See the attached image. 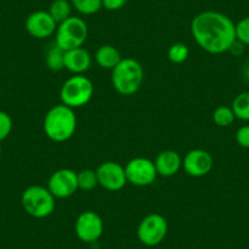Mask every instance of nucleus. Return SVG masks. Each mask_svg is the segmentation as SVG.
I'll use <instances>...</instances> for the list:
<instances>
[{"instance_id":"nucleus-11","label":"nucleus","mask_w":249,"mask_h":249,"mask_svg":"<svg viewBox=\"0 0 249 249\" xmlns=\"http://www.w3.org/2000/svg\"><path fill=\"white\" fill-rule=\"evenodd\" d=\"M98 177V183L110 192L121 191L126 184V172L124 167L115 161H105L98 166L95 170Z\"/></svg>"},{"instance_id":"nucleus-27","label":"nucleus","mask_w":249,"mask_h":249,"mask_svg":"<svg viewBox=\"0 0 249 249\" xmlns=\"http://www.w3.org/2000/svg\"><path fill=\"white\" fill-rule=\"evenodd\" d=\"M128 0H102L103 8L109 11H116L124 8Z\"/></svg>"},{"instance_id":"nucleus-25","label":"nucleus","mask_w":249,"mask_h":249,"mask_svg":"<svg viewBox=\"0 0 249 249\" xmlns=\"http://www.w3.org/2000/svg\"><path fill=\"white\" fill-rule=\"evenodd\" d=\"M13 131V119L5 111L0 110V142L5 141Z\"/></svg>"},{"instance_id":"nucleus-16","label":"nucleus","mask_w":249,"mask_h":249,"mask_svg":"<svg viewBox=\"0 0 249 249\" xmlns=\"http://www.w3.org/2000/svg\"><path fill=\"white\" fill-rule=\"evenodd\" d=\"M122 60L121 53L115 47L110 44H104L99 47L95 53V61L98 65L105 70H112L119 65V62Z\"/></svg>"},{"instance_id":"nucleus-22","label":"nucleus","mask_w":249,"mask_h":249,"mask_svg":"<svg viewBox=\"0 0 249 249\" xmlns=\"http://www.w3.org/2000/svg\"><path fill=\"white\" fill-rule=\"evenodd\" d=\"M77 183L78 190L82 191H92L98 186L97 172L94 170L85 169L77 172Z\"/></svg>"},{"instance_id":"nucleus-1","label":"nucleus","mask_w":249,"mask_h":249,"mask_svg":"<svg viewBox=\"0 0 249 249\" xmlns=\"http://www.w3.org/2000/svg\"><path fill=\"white\" fill-rule=\"evenodd\" d=\"M191 33L196 43L209 54L229 52L236 40L234 22L219 11H203L191 22Z\"/></svg>"},{"instance_id":"nucleus-3","label":"nucleus","mask_w":249,"mask_h":249,"mask_svg":"<svg viewBox=\"0 0 249 249\" xmlns=\"http://www.w3.org/2000/svg\"><path fill=\"white\" fill-rule=\"evenodd\" d=\"M111 71L112 87L121 95H133L144 81L143 66L132 57L122 59Z\"/></svg>"},{"instance_id":"nucleus-13","label":"nucleus","mask_w":249,"mask_h":249,"mask_svg":"<svg viewBox=\"0 0 249 249\" xmlns=\"http://www.w3.org/2000/svg\"><path fill=\"white\" fill-rule=\"evenodd\" d=\"M214 165L212 154L204 149H193L182 159L184 171L192 177H203L209 174Z\"/></svg>"},{"instance_id":"nucleus-23","label":"nucleus","mask_w":249,"mask_h":249,"mask_svg":"<svg viewBox=\"0 0 249 249\" xmlns=\"http://www.w3.org/2000/svg\"><path fill=\"white\" fill-rule=\"evenodd\" d=\"M190 56V49L183 43H175L167 50V57L172 64H182Z\"/></svg>"},{"instance_id":"nucleus-6","label":"nucleus","mask_w":249,"mask_h":249,"mask_svg":"<svg viewBox=\"0 0 249 249\" xmlns=\"http://www.w3.org/2000/svg\"><path fill=\"white\" fill-rule=\"evenodd\" d=\"M88 37V26L83 18L70 16L59 23L55 32V44L64 52L81 48Z\"/></svg>"},{"instance_id":"nucleus-24","label":"nucleus","mask_w":249,"mask_h":249,"mask_svg":"<svg viewBox=\"0 0 249 249\" xmlns=\"http://www.w3.org/2000/svg\"><path fill=\"white\" fill-rule=\"evenodd\" d=\"M234 31H236V39L242 44L249 45V16L234 23Z\"/></svg>"},{"instance_id":"nucleus-18","label":"nucleus","mask_w":249,"mask_h":249,"mask_svg":"<svg viewBox=\"0 0 249 249\" xmlns=\"http://www.w3.org/2000/svg\"><path fill=\"white\" fill-rule=\"evenodd\" d=\"M231 107L236 119L249 121V92L239 93L232 102Z\"/></svg>"},{"instance_id":"nucleus-20","label":"nucleus","mask_w":249,"mask_h":249,"mask_svg":"<svg viewBox=\"0 0 249 249\" xmlns=\"http://www.w3.org/2000/svg\"><path fill=\"white\" fill-rule=\"evenodd\" d=\"M71 5L81 15H94L103 8L102 0H70Z\"/></svg>"},{"instance_id":"nucleus-29","label":"nucleus","mask_w":249,"mask_h":249,"mask_svg":"<svg viewBox=\"0 0 249 249\" xmlns=\"http://www.w3.org/2000/svg\"><path fill=\"white\" fill-rule=\"evenodd\" d=\"M242 75H243L244 80L249 82V60L243 65V69H242Z\"/></svg>"},{"instance_id":"nucleus-21","label":"nucleus","mask_w":249,"mask_h":249,"mask_svg":"<svg viewBox=\"0 0 249 249\" xmlns=\"http://www.w3.org/2000/svg\"><path fill=\"white\" fill-rule=\"evenodd\" d=\"M234 119H236V116L232 111V107H225V105L216 107L213 112V121L219 127H229L233 124Z\"/></svg>"},{"instance_id":"nucleus-4","label":"nucleus","mask_w":249,"mask_h":249,"mask_svg":"<svg viewBox=\"0 0 249 249\" xmlns=\"http://www.w3.org/2000/svg\"><path fill=\"white\" fill-rule=\"evenodd\" d=\"M56 198L50 193L48 187L30 186L21 196V204L28 215L36 219H44L54 213Z\"/></svg>"},{"instance_id":"nucleus-28","label":"nucleus","mask_w":249,"mask_h":249,"mask_svg":"<svg viewBox=\"0 0 249 249\" xmlns=\"http://www.w3.org/2000/svg\"><path fill=\"white\" fill-rule=\"evenodd\" d=\"M244 47H246V45L242 44L241 42H238V40L236 39V40H234L233 44L231 45V48H230L229 52H231L232 54L236 55V56H239V55H241V54H243Z\"/></svg>"},{"instance_id":"nucleus-17","label":"nucleus","mask_w":249,"mask_h":249,"mask_svg":"<svg viewBox=\"0 0 249 249\" xmlns=\"http://www.w3.org/2000/svg\"><path fill=\"white\" fill-rule=\"evenodd\" d=\"M71 11H72V5H71L69 0H54L50 4L48 13L54 18L55 22L59 25V23L68 20L70 16H72L71 15Z\"/></svg>"},{"instance_id":"nucleus-2","label":"nucleus","mask_w":249,"mask_h":249,"mask_svg":"<svg viewBox=\"0 0 249 249\" xmlns=\"http://www.w3.org/2000/svg\"><path fill=\"white\" fill-rule=\"evenodd\" d=\"M77 128V117L71 107L57 104L49 109L43 121V130L50 141L56 143L70 140Z\"/></svg>"},{"instance_id":"nucleus-30","label":"nucleus","mask_w":249,"mask_h":249,"mask_svg":"<svg viewBox=\"0 0 249 249\" xmlns=\"http://www.w3.org/2000/svg\"><path fill=\"white\" fill-rule=\"evenodd\" d=\"M0 154H1V145H0Z\"/></svg>"},{"instance_id":"nucleus-14","label":"nucleus","mask_w":249,"mask_h":249,"mask_svg":"<svg viewBox=\"0 0 249 249\" xmlns=\"http://www.w3.org/2000/svg\"><path fill=\"white\" fill-rule=\"evenodd\" d=\"M64 66L75 75H83L92 66V55L85 48H76L65 52Z\"/></svg>"},{"instance_id":"nucleus-9","label":"nucleus","mask_w":249,"mask_h":249,"mask_svg":"<svg viewBox=\"0 0 249 249\" xmlns=\"http://www.w3.org/2000/svg\"><path fill=\"white\" fill-rule=\"evenodd\" d=\"M76 236L85 243H94L104 232V222L98 213L88 210L78 215L75 222Z\"/></svg>"},{"instance_id":"nucleus-15","label":"nucleus","mask_w":249,"mask_h":249,"mask_svg":"<svg viewBox=\"0 0 249 249\" xmlns=\"http://www.w3.org/2000/svg\"><path fill=\"white\" fill-rule=\"evenodd\" d=\"M154 165L158 176L171 177L176 175L182 167V158L176 150H162L158 154Z\"/></svg>"},{"instance_id":"nucleus-10","label":"nucleus","mask_w":249,"mask_h":249,"mask_svg":"<svg viewBox=\"0 0 249 249\" xmlns=\"http://www.w3.org/2000/svg\"><path fill=\"white\" fill-rule=\"evenodd\" d=\"M47 187L56 199L71 197L78 191L77 172L71 169L56 170L49 177Z\"/></svg>"},{"instance_id":"nucleus-5","label":"nucleus","mask_w":249,"mask_h":249,"mask_svg":"<svg viewBox=\"0 0 249 249\" xmlns=\"http://www.w3.org/2000/svg\"><path fill=\"white\" fill-rule=\"evenodd\" d=\"M94 94V86L88 77L83 75H75L68 78L60 89L61 104L78 109L90 102Z\"/></svg>"},{"instance_id":"nucleus-12","label":"nucleus","mask_w":249,"mask_h":249,"mask_svg":"<svg viewBox=\"0 0 249 249\" xmlns=\"http://www.w3.org/2000/svg\"><path fill=\"white\" fill-rule=\"evenodd\" d=\"M26 31L28 35L37 39H45L56 32L57 23L48 11L38 10L30 14L26 18Z\"/></svg>"},{"instance_id":"nucleus-8","label":"nucleus","mask_w":249,"mask_h":249,"mask_svg":"<svg viewBox=\"0 0 249 249\" xmlns=\"http://www.w3.org/2000/svg\"><path fill=\"white\" fill-rule=\"evenodd\" d=\"M127 183L137 187L150 186L157 179L158 172L154 161L148 158H133L124 166Z\"/></svg>"},{"instance_id":"nucleus-26","label":"nucleus","mask_w":249,"mask_h":249,"mask_svg":"<svg viewBox=\"0 0 249 249\" xmlns=\"http://www.w3.org/2000/svg\"><path fill=\"white\" fill-rule=\"evenodd\" d=\"M236 141L242 148L249 149V124L242 126V127H239L237 130Z\"/></svg>"},{"instance_id":"nucleus-19","label":"nucleus","mask_w":249,"mask_h":249,"mask_svg":"<svg viewBox=\"0 0 249 249\" xmlns=\"http://www.w3.org/2000/svg\"><path fill=\"white\" fill-rule=\"evenodd\" d=\"M64 55L65 52L54 43L52 48H49L45 55V64L47 68L52 71H60L65 69L64 66Z\"/></svg>"},{"instance_id":"nucleus-7","label":"nucleus","mask_w":249,"mask_h":249,"mask_svg":"<svg viewBox=\"0 0 249 249\" xmlns=\"http://www.w3.org/2000/svg\"><path fill=\"white\" fill-rule=\"evenodd\" d=\"M169 224L162 215L152 213L140 222L137 237L142 244L147 247H157L166 238Z\"/></svg>"}]
</instances>
